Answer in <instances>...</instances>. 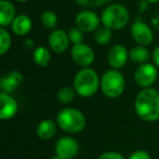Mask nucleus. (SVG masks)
<instances>
[{
    "mask_svg": "<svg viewBox=\"0 0 159 159\" xmlns=\"http://www.w3.org/2000/svg\"><path fill=\"white\" fill-rule=\"evenodd\" d=\"M134 108L139 119L154 122L159 119V91L148 87L143 89L135 98Z\"/></svg>",
    "mask_w": 159,
    "mask_h": 159,
    "instance_id": "obj_1",
    "label": "nucleus"
},
{
    "mask_svg": "<svg viewBox=\"0 0 159 159\" xmlns=\"http://www.w3.org/2000/svg\"><path fill=\"white\" fill-rule=\"evenodd\" d=\"M73 87L81 97H92L100 87V79L95 70L91 68H83L75 74Z\"/></svg>",
    "mask_w": 159,
    "mask_h": 159,
    "instance_id": "obj_2",
    "label": "nucleus"
},
{
    "mask_svg": "<svg viewBox=\"0 0 159 159\" xmlns=\"http://www.w3.org/2000/svg\"><path fill=\"white\" fill-rule=\"evenodd\" d=\"M102 24L111 31H118L128 25L130 13L123 5L113 3L106 7L102 12Z\"/></svg>",
    "mask_w": 159,
    "mask_h": 159,
    "instance_id": "obj_3",
    "label": "nucleus"
},
{
    "mask_svg": "<svg viewBox=\"0 0 159 159\" xmlns=\"http://www.w3.org/2000/svg\"><path fill=\"white\" fill-rule=\"evenodd\" d=\"M57 123L64 132L75 134L84 130L86 119L85 116L77 109L64 108L58 112Z\"/></svg>",
    "mask_w": 159,
    "mask_h": 159,
    "instance_id": "obj_4",
    "label": "nucleus"
},
{
    "mask_svg": "<svg viewBox=\"0 0 159 159\" xmlns=\"http://www.w3.org/2000/svg\"><path fill=\"white\" fill-rule=\"evenodd\" d=\"M125 89V80L118 70H108L100 77V89L108 98H118L123 94Z\"/></svg>",
    "mask_w": 159,
    "mask_h": 159,
    "instance_id": "obj_5",
    "label": "nucleus"
},
{
    "mask_svg": "<svg viewBox=\"0 0 159 159\" xmlns=\"http://www.w3.org/2000/svg\"><path fill=\"white\" fill-rule=\"evenodd\" d=\"M158 77V70L157 66L152 63H144L139 66V68L134 72V81L142 89L150 87Z\"/></svg>",
    "mask_w": 159,
    "mask_h": 159,
    "instance_id": "obj_6",
    "label": "nucleus"
},
{
    "mask_svg": "<svg viewBox=\"0 0 159 159\" xmlns=\"http://www.w3.org/2000/svg\"><path fill=\"white\" fill-rule=\"evenodd\" d=\"M102 24V19L92 10H83L75 16V26L82 32H96Z\"/></svg>",
    "mask_w": 159,
    "mask_h": 159,
    "instance_id": "obj_7",
    "label": "nucleus"
},
{
    "mask_svg": "<svg viewBox=\"0 0 159 159\" xmlns=\"http://www.w3.org/2000/svg\"><path fill=\"white\" fill-rule=\"evenodd\" d=\"M71 57L77 66L82 68H89V66H92L95 60V53L89 45L80 43L72 46Z\"/></svg>",
    "mask_w": 159,
    "mask_h": 159,
    "instance_id": "obj_8",
    "label": "nucleus"
},
{
    "mask_svg": "<svg viewBox=\"0 0 159 159\" xmlns=\"http://www.w3.org/2000/svg\"><path fill=\"white\" fill-rule=\"evenodd\" d=\"M79 149L77 141L71 136L61 137L56 144V155L63 159H73L79 154Z\"/></svg>",
    "mask_w": 159,
    "mask_h": 159,
    "instance_id": "obj_9",
    "label": "nucleus"
},
{
    "mask_svg": "<svg viewBox=\"0 0 159 159\" xmlns=\"http://www.w3.org/2000/svg\"><path fill=\"white\" fill-rule=\"evenodd\" d=\"M131 34L132 37L139 46H147L152 44L154 39V33L152 29L142 21H136L131 26Z\"/></svg>",
    "mask_w": 159,
    "mask_h": 159,
    "instance_id": "obj_10",
    "label": "nucleus"
},
{
    "mask_svg": "<svg viewBox=\"0 0 159 159\" xmlns=\"http://www.w3.org/2000/svg\"><path fill=\"white\" fill-rule=\"evenodd\" d=\"M130 58L129 51L122 45H113L108 51V63L115 70L123 68Z\"/></svg>",
    "mask_w": 159,
    "mask_h": 159,
    "instance_id": "obj_11",
    "label": "nucleus"
},
{
    "mask_svg": "<svg viewBox=\"0 0 159 159\" xmlns=\"http://www.w3.org/2000/svg\"><path fill=\"white\" fill-rule=\"evenodd\" d=\"M48 44L50 49L56 53H62L68 49L70 38L63 30H53L48 37Z\"/></svg>",
    "mask_w": 159,
    "mask_h": 159,
    "instance_id": "obj_12",
    "label": "nucleus"
},
{
    "mask_svg": "<svg viewBox=\"0 0 159 159\" xmlns=\"http://www.w3.org/2000/svg\"><path fill=\"white\" fill-rule=\"evenodd\" d=\"M18 102L10 94L0 93V118L9 120L18 112Z\"/></svg>",
    "mask_w": 159,
    "mask_h": 159,
    "instance_id": "obj_13",
    "label": "nucleus"
},
{
    "mask_svg": "<svg viewBox=\"0 0 159 159\" xmlns=\"http://www.w3.org/2000/svg\"><path fill=\"white\" fill-rule=\"evenodd\" d=\"M23 82V75L19 71H11L0 80V89L1 93L11 94Z\"/></svg>",
    "mask_w": 159,
    "mask_h": 159,
    "instance_id": "obj_14",
    "label": "nucleus"
},
{
    "mask_svg": "<svg viewBox=\"0 0 159 159\" xmlns=\"http://www.w3.org/2000/svg\"><path fill=\"white\" fill-rule=\"evenodd\" d=\"M16 8L13 3L9 0H1L0 1V25L1 27H7L12 24L16 19Z\"/></svg>",
    "mask_w": 159,
    "mask_h": 159,
    "instance_id": "obj_15",
    "label": "nucleus"
},
{
    "mask_svg": "<svg viewBox=\"0 0 159 159\" xmlns=\"http://www.w3.org/2000/svg\"><path fill=\"white\" fill-rule=\"evenodd\" d=\"M11 30L16 35L24 36L32 30V20L26 14H19L11 24Z\"/></svg>",
    "mask_w": 159,
    "mask_h": 159,
    "instance_id": "obj_16",
    "label": "nucleus"
},
{
    "mask_svg": "<svg viewBox=\"0 0 159 159\" xmlns=\"http://www.w3.org/2000/svg\"><path fill=\"white\" fill-rule=\"evenodd\" d=\"M56 131H57V125L55 122L50 119H46L39 122L36 133H37L39 139H50L56 134Z\"/></svg>",
    "mask_w": 159,
    "mask_h": 159,
    "instance_id": "obj_17",
    "label": "nucleus"
},
{
    "mask_svg": "<svg viewBox=\"0 0 159 159\" xmlns=\"http://www.w3.org/2000/svg\"><path fill=\"white\" fill-rule=\"evenodd\" d=\"M129 56H130L131 61L141 66V64L147 63L148 59H149V51L145 46L137 45L129 51Z\"/></svg>",
    "mask_w": 159,
    "mask_h": 159,
    "instance_id": "obj_18",
    "label": "nucleus"
},
{
    "mask_svg": "<svg viewBox=\"0 0 159 159\" xmlns=\"http://www.w3.org/2000/svg\"><path fill=\"white\" fill-rule=\"evenodd\" d=\"M51 53L49 49L44 46H38L33 50V60L37 66H47L50 62Z\"/></svg>",
    "mask_w": 159,
    "mask_h": 159,
    "instance_id": "obj_19",
    "label": "nucleus"
},
{
    "mask_svg": "<svg viewBox=\"0 0 159 159\" xmlns=\"http://www.w3.org/2000/svg\"><path fill=\"white\" fill-rule=\"evenodd\" d=\"M94 39L96 40L98 45L100 46H105V45H108L109 43L112 39V31L109 30L108 27L102 26L99 27L97 31L94 34Z\"/></svg>",
    "mask_w": 159,
    "mask_h": 159,
    "instance_id": "obj_20",
    "label": "nucleus"
},
{
    "mask_svg": "<svg viewBox=\"0 0 159 159\" xmlns=\"http://www.w3.org/2000/svg\"><path fill=\"white\" fill-rule=\"evenodd\" d=\"M75 95H77L76 92H75L74 87L70 86H64L58 91L57 93V99L61 104H69V102H73V99L75 98Z\"/></svg>",
    "mask_w": 159,
    "mask_h": 159,
    "instance_id": "obj_21",
    "label": "nucleus"
},
{
    "mask_svg": "<svg viewBox=\"0 0 159 159\" xmlns=\"http://www.w3.org/2000/svg\"><path fill=\"white\" fill-rule=\"evenodd\" d=\"M40 22L46 29L53 30L58 25V16L55 12L46 10L40 14Z\"/></svg>",
    "mask_w": 159,
    "mask_h": 159,
    "instance_id": "obj_22",
    "label": "nucleus"
},
{
    "mask_svg": "<svg viewBox=\"0 0 159 159\" xmlns=\"http://www.w3.org/2000/svg\"><path fill=\"white\" fill-rule=\"evenodd\" d=\"M11 36L6 27H0V55L3 56L11 47Z\"/></svg>",
    "mask_w": 159,
    "mask_h": 159,
    "instance_id": "obj_23",
    "label": "nucleus"
},
{
    "mask_svg": "<svg viewBox=\"0 0 159 159\" xmlns=\"http://www.w3.org/2000/svg\"><path fill=\"white\" fill-rule=\"evenodd\" d=\"M79 6L87 8H98L107 5L111 0H74Z\"/></svg>",
    "mask_w": 159,
    "mask_h": 159,
    "instance_id": "obj_24",
    "label": "nucleus"
},
{
    "mask_svg": "<svg viewBox=\"0 0 159 159\" xmlns=\"http://www.w3.org/2000/svg\"><path fill=\"white\" fill-rule=\"evenodd\" d=\"M83 33H84V32H82L80 29H77L76 26L70 29L68 32L70 42L72 43L73 45H76V44H80V43H82L83 37H84V36H83Z\"/></svg>",
    "mask_w": 159,
    "mask_h": 159,
    "instance_id": "obj_25",
    "label": "nucleus"
},
{
    "mask_svg": "<svg viewBox=\"0 0 159 159\" xmlns=\"http://www.w3.org/2000/svg\"><path fill=\"white\" fill-rule=\"evenodd\" d=\"M129 159H152V158H150V155L146 150L139 149V150H135L133 154H131Z\"/></svg>",
    "mask_w": 159,
    "mask_h": 159,
    "instance_id": "obj_26",
    "label": "nucleus"
},
{
    "mask_svg": "<svg viewBox=\"0 0 159 159\" xmlns=\"http://www.w3.org/2000/svg\"><path fill=\"white\" fill-rule=\"evenodd\" d=\"M98 159H125L120 152H107L99 156Z\"/></svg>",
    "mask_w": 159,
    "mask_h": 159,
    "instance_id": "obj_27",
    "label": "nucleus"
},
{
    "mask_svg": "<svg viewBox=\"0 0 159 159\" xmlns=\"http://www.w3.org/2000/svg\"><path fill=\"white\" fill-rule=\"evenodd\" d=\"M152 60H154L155 66H157L159 68V46H157L154 49V52H152Z\"/></svg>",
    "mask_w": 159,
    "mask_h": 159,
    "instance_id": "obj_28",
    "label": "nucleus"
},
{
    "mask_svg": "<svg viewBox=\"0 0 159 159\" xmlns=\"http://www.w3.org/2000/svg\"><path fill=\"white\" fill-rule=\"evenodd\" d=\"M24 46L26 47V48H31V47H33V46H34V44H33V42H32L31 39H27L26 42H25Z\"/></svg>",
    "mask_w": 159,
    "mask_h": 159,
    "instance_id": "obj_29",
    "label": "nucleus"
},
{
    "mask_svg": "<svg viewBox=\"0 0 159 159\" xmlns=\"http://www.w3.org/2000/svg\"><path fill=\"white\" fill-rule=\"evenodd\" d=\"M147 2H149V3H157V2H159V0H146Z\"/></svg>",
    "mask_w": 159,
    "mask_h": 159,
    "instance_id": "obj_30",
    "label": "nucleus"
},
{
    "mask_svg": "<svg viewBox=\"0 0 159 159\" xmlns=\"http://www.w3.org/2000/svg\"><path fill=\"white\" fill-rule=\"evenodd\" d=\"M50 159H63V158H61V157H59V156H58V155H56V156L51 157Z\"/></svg>",
    "mask_w": 159,
    "mask_h": 159,
    "instance_id": "obj_31",
    "label": "nucleus"
},
{
    "mask_svg": "<svg viewBox=\"0 0 159 159\" xmlns=\"http://www.w3.org/2000/svg\"><path fill=\"white\" fill-rule=\"evenodd\" d=\"M16 1H18V2H26L29 0H16Z\"/></svg>",
    "mask_w": 159,
    "mask_h": 159,
    "instance_id": "obj_32",
    "label": "nucleus"
}]
</instances>
